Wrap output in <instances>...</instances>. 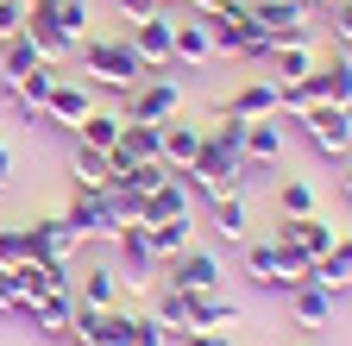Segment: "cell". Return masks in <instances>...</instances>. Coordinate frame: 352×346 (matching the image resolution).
<instances>
[{
  "instance_id": "cell-1",
  "label": "cell",
  "mask_w": 352,
  "mask_h": 346,
  "mask_svg": "<svg viewBox=\"0 0 352 346\" xmlns=\"http://www.w3.org/2000/svg\"><path fill=\"white\" fill-rule=\"evenodd\" d=\"M69 57L82 63V82H95V89H120V95H132V89H139V82L151 76L139 57H132L126 32H120V38H82Z\"/></svg>"
},
{
  "instance_id": "cell-2",
  "label": "cell",
  "mask_w": 352,
  "mask_h": 346,
  "mask_svg": "<svg viewBox=\"0 0 352 346\" xmlns=\"http://www.w3.org/2000/svg\"><path fill=\"white\" fill-rule=\"evenodd\" d=\"M208 32L220 57H271V38L252 19V0H227L220 13H208Z\"/></svg>"
},
{
  "instance_id": "cell-3",
  "label": "cell",
  "mask_w": 352,
  "mask_h": 346,
  "mask_svg": "<svg viewBox=\"0 0 352 346\" xmlns=\"http://www.w3.org/2000/svg\"><path fill=\"white\" fill-rule=\"evenodd\" d=\"M245 177H252V170H245V164H239L233 151H220V145H201V158H195V164L183 170V183H189V189H195L201 202H220V195H233V189H239Z\"/></svg>"
},
{
  "instance_id": "cell-4",
  "label": "cell",
  "mask_w": 352,
  "mask_h": 346,
  "mask_svg": "<svg viewBox=\"0 0 352 346\" xmlns=\"http://www.w3.org/2000/svg\"><path fill=\"white\" fill-rule=\"evenodd\" d=\"M296 126L308 133V145H315L321 158H333V164L352 158V107H327V101H321V107H308Z\"/></svg>"
},
{
  "instance_id": "cell-5",
  "label": "cell",
  "mask_w": 352,
  "mask_h": 346,
  "mask_svg": "<svg viewBox=\"0 0 352 346\" xmlns=\"http://www.w3.org/2000/svg\"><path fill=\"white\" fill-rule=\"evenodd\" d=\"M157 277L170 283V290H183V296H201V290H220V258L214 252H201V246H189V252H176V258H164L157 265Z\"/></svg>"
},
{
  "instance_id": "cell-6",
  "label": "cell",
  "mask_w": 352,
  "mask_h": 346,
  "mask_svg": "<svg viewBox=\"0 0 352 346\" xmlns=\"http://www.w3.org/2000/svg\"><path fill=\"white\" fill-rule=\"evenodd\" d=\"M176 113H183V89L164 82V76H145L139 89L126 95V120H132V126H170Z\"/></svg>"
},
{
  "instance_id": "cell-7",
  "label": "cell",
  "mask_w": 352,
  "mask_h": 346,
  "mask_svg": "<svg viewBox=\"0 0 352 346\" xmlns=\"http://www.w3.org/2000/svg\"><path fill=\"white\" fill-rule=\"evenodd\" d=\"M113 258H120V283H132V290H145L151 277H157V252H151V233L139 227V221H126L120 233H113Z\"/></svg>"
},
{
  "instance_id": "cell-8",
  "label": "cell",
  "mask_w": 352,
  "mask_h": 346,
  "mask_svg": "<svg viewBox=\"0 0 352 346\" xmlns=\"http://www.w3.org/2000/svg\"><path fill=\"white\" fill-rule=\"evenodd\" d=\"M88 113H95V82H82V76H57V89H51V101H44L38 120H51L57 133H76Z\"/></svg>"
},
{
  "instance_id": "cell-9",
  "label": "cell",
  "mask_w": 352,
  "mask_h": 346,
  "mask_svg": "<svg viewBox=\"0 0 352 346\" xmlns=\"http://www.w3.org/2000/svg\"><path fill=\"white\" fill-rule=\"evenodd\" d=\"M126 45H132V57H139V63L157 76L164 63H176V19H170V13H157V19L126 25Z\"/></svg>"
},
{
  "instance_id": "cell-10",
  "label": "cell",
  "mask_w": 352,
  "mask_h": 346,
  "mask_svg": "<svg viewBox=\"0 0 352 346\" xmlns=\"http://www.w3.org/2000/svg\"><path fill=\"white\" fill-rule=\"evenodd\" d=\"M63 227L76 233V246H82V239H113V233H120V214H113L107 195H69Z\"/></svg>"
},
{
  "instance_id": "cell-11",
  "label": "cell",
  "mask_w": 352,
  "mask_h": 346,
  "mask_svg": "<svg viewBox=\"0 0 352 346\" xmlns=\"http://www.w3.org/2000/svg\"><path fill=\"white\" fill-rule=\"evenodd\" d=\"M126 327H132L126 309H88V302H76L69 340H82V346H126Z\"/></svg>"
},
{
  "instance_id": "cell-12",
  "label": "cell",
  "mask_w": 352,
  "mask_h": 346,
  "mask_svg": "<svg viewBox=\"0 0 352 346\" xmlns=\"http://www.w3.org/2000/svg\"><path fill=\"white\" fill-rule=\"evenodd\" d=\"M239 164H245V170H277V164H283V113H271V120H245Z\"/></svg>"
},
{
  "instance_id": "cell-13",
  "label": "cell",
  "mask_w": 352,
  "mask_h": 346,
  "mask_svg": "<svg viewBox=\"0 0 352 346\" xmlns=\"http://www.w3.org/2000/svg\"><path fill=\"white\" fill-rule=\"evenodd\" d=\"M25 38L38 45L44 63H63V57L76 51L69 38H63V25H57V0H32V7H25Z\"/></svg>"
},
{
  "instance_id": "cell-14",
  "label": "cell",
  "mask_w": 352,
  "mask_h": 346,
  "mask_svg": "<svg viewBox=\"0 0 352 346\" xmlns=\"http://www.w3.org/2000/svg\"><path fill=\"white\" fill-rule=\"evenodd\" d=\"M302 82H308V95H315V107H321V101H327V107H352V57H346V51L321 57L315 76H302Z\"/></svg>"
},
{
  "instance_id": "cell-15",
  "label": "cell",
  "mask_w": 352,
  "mask_h": 346,
  "mask_svg": "<svg viewBox=\"0 0 352 346\" xmlns=\"http://www.w3.org/2000/svg\"><path fill=\"white\" fill-rule=\"evenodd\" d=\"M57 63H38V69H25V76H13V82H0V95H7L25 120H38L44 113V101H51V89H57Z\"/></svg>"
},
{
  "instance_id": "cell-16",
  "label": "cell",
  "mask_w": 352,
  "mask_h": 346,
  "mask_svg": "<svg viewBox=\"0 0 352 346\" xmlns=\"http://www.w3.org/2000/svg\"><path fill=\"white\" fill-rule=\"evenodd\" d=\"M252 19L264 25V38H271V45L308 38V7H302V0H252Z\"/></svg>"
},
{
  "instance_id": "cell-17",
  "label": "cell",
  "mask_w": 352,
  "mask_h": 346,
  "mask_svg": "<svg viewBox=\"0 0 352 346\" xmlns=\"http://www.w3.org/2000/svg\"><path fill=\"white\" fill-rule=\"evenodd\" d=\"M19 321L44 340H69V321H76V296H38V302H19Z\"/></svg>"
},
{
  "instance_id": "cell-18",
  "label": "cell",
  "mask_w": 352,
  "mask_h": 346,
  "mask_svg": "<svg viewBox=\"0 0 352 346\" xmlns=\"http://www.w3.org/2000/svg\"><path fill=\"white\" fill-rule=\"evenodd\" d=\"M25 246H32L38 265H69V258L82 252L76 233L63 227V214H51V221H32V227H25Z\"/></svg>"
},
{
  "instance_id": "cell-19",
  "label": "cell",
  "mask_w": 352,
  "mask_h": 346,
  "mask_svg": "<svg viewBox=\"0 0 352 346\" xmlns=\"http://www.w3.org/2000/svg\"><path fill=\"white\" fill-rule=\"evenodd\" d=\"M157 158H164V126H132V120H126L120 145L107 151V164H113V170H132V164H157Z\"/></svg>"
},
{
  "instance_id": "cell-20",
  "label": "cell",
  "mask_w": 352,
  "mask_h": 346,
  "mask_svg": "<svg viewBox=\"0 0 352 346\" xmlns=\"http://www.w3.org/2000/svg\"><path fill=\"white\" fill-rule=\"evenodd\" d=\"M208 227L227 239V246H252V202L233 189V195H220V202H208Z\"/></svg>"
},
{
  "instance_id": "cell-21",
  "label": "cell",
  "mask_w": 352,
  "mask_h": 346,
  "mask_svg": "<svg viewBox=\"0 0 352 346\" xmlns=\"http://www.w3.org/2000/svg\"><path fill=\"white\" fill-rule=\"evenodd\" d=\"M201 145H208V126H195V120H183V113L164 126V164L176 170V177H183V170L201 158Z\"/></svg>"
},
{
  "instance_id": "cell-22",
  "label": "cell",
  "mask_w": 352,
  "mask_h": 346,
  "mask_svg": "<svg viewBox=\"0 0 352 346\" xmlns=\"http://www.w3.org/2000/svg\"><path fill=\"white\" fill-rule=\"evenodd\" d=\"M283 302H289V321L308 327V334H321V327L333 321V290H321V283H296Z\"/></svg>"
},
{
  "instance_id": "cell-23",
  "label": "cell",
  "mask_w": 352,
  "mask_h": 346,
  "mask_svg": "<svg viewBox=\"0 0 352 346\" xmlns=\"http://www.w3.org/2000/svg\"><path fill=\"white\" fill-rule=\"evenodd\" d=\"M214 57H220V51H214L208 19L183 13V19H176V63H183V69H201V63H214Z\"/></svg>"
},
{
  "instance_id": "cell-24",
  "label": "cell",
  "mask_w": 352,
  "mask_h": 346,
  "mask_svg": "<svg viewBox=\"0 0 352 346\" xmlns=\"http://www.w3.org/2000/svg\"><path fill=\"white\" fill-rule=\"evenodd\" d=\"M245 277H252L258 290H271V296H289V277H283V252H277V239L245 246Z\"/></svg>"
},
{
  "instance_id": "cell-25",
  "label": "cell",
  "mask_w": 352,
  "mask_h": 346,
  "mask_svg": "<svg viewBox=\"0 0 352 346\" xmlns=\"http://www.w3.org/2000/svg\"><path fill=\"white\" fill-rule=\"evenodd\" d=\"M120 296H126V283L113 265H88L76 283V302H88V309H120Z\"/></svg>"
},
{
  "instance_id": "cell-26",
  "label": "cell",
  "mask_w": 352,
  "mask_h": 346,
  "mask_svg": "<svg viewBox=\"0 0 352 346\" xmlns=\"http://www.w3.org/2000/svg\"><path fill=\"white\" fill-rule=\"evenodd\" d=\"M176 214H189V183H183V177H170V183H157V189L145 195V208H139V227L176 221Z\"/></svg>"
},
{
  "instance_id": "cell-27",
  "label": "cell",
  "mask_w": 352,
  "mask_h": 346,
  "mask_svg": "<svg viewBox=\"0 0 352 346\" xmlns=\"http://www.w3.org/2000/svg\"><path fill=\"white\" fill-rule=\"evenodd\" d=\"M120 133H126V113H113V107H101V101H95V113L76 126V145H88V151H113V145H120Z\"/></svg>"
},
{
  "instance_id": "cell-28",
  "label": "cell",
  "mask_w": 352,
  "mask_h": 346,
  "mask_svg": "<svg viewBox=\"0 0 352 346\" xmlns=\"http://www.w3.org/2000/svg\"><path fill=\"white\" fill-rule=\"evenodd\" d=\"M107 177H113L107 151H88V145H76V170H69V195H107Z\"/></svg>"
},
{
  "instance_id": "cell-29",
  "label": "cell",
  "mask_w": 352,
  "mask_h": 346,
  "mask_svg": "<svg viewBox=\"0 0 352 346\" xmlns=\"http://www.w3.org/2000/svg\"><path fill=\"white\" fill-rule=\"evenodd\" d=\"M189 327H239V302H233L227 290L189 296Z\"/></svg>"
},
{
  "instance_id": "cell-30",
  "label": "cell",
  "mask_w": 352,
  "mask_h": 346,
  "mask_svg": "<svg viewBox=\"0 0 352 346\" xmlns=\"http://www.w3.org/2000/svg\"><path fill=\"white\" fill-rule=\"evenodd\" d=\"M271 63H277V82H302V76H315L321 51L308 38H289V45H271Z\"/></svg>"
},
{
  "instance_id": "cell-31",
  "label": "cell",
  "mask_w": 352,
  "mask_h": 346,
  "mask_svg": "<svg viewBox=\"0 0 352 346\" xmlns=\"http://www.w3.org/2000/svg\"><path fill=\"white\" fill-rule=\"evenodd\" d=\"M227 113H239V120H271L277 113V82H239L233 101H227Z\"/></svg>"
},
{
  "instance_id": "cell-32",
  "label": "cell",
  "mask_w": 352,
  "mask_h": 346,
  "mask_svg": "<svg viewBox=\"0 0 352 346\" xmlns=\"http://www.w3.org/2000/svg\"><path fill=\"white\" fill-rule=\"evenodd\" d=\"M145 233H151V252H157V265H164V258L189 252V239H195V214H176V221H157V227H145Z\"/></svg>"
},
{
  "instance_id": "cell-33",
  "label": "cell",
  "mask_w": 352,
  "mask_h": 346,
  "mask_svg": "<svg viewBox=\"0 0 352 346\" xmlns=\"http://www.w3.org/2000/svg\"><path fill=\"white\" fill-rule=\"evenodd\" d=\"M151 321H157L170 340H176V334H189V296L164 283V290H157V302H151Z\"/></svg>"
},
{
  "instance_id": "cell-34",
  "label": "cell",
  "mask_w": 352,
  "mask_h": 346,
  "mask_svg": "<svg viewBox=\"0 0 352 346\" xmlns=\"http://www.w3.org/2000/svg\"><path fill=\"white\" fill-rule=\"evenodd\" d=\"M44 57H38V45L19 32V38H7V45H0V82H13V76H25V69H38Z\"/></svg>"
},
{
  "instance_id": "cell-35",
  "label": "cell",
  "mask_w": 352,
  "mask_h": 346,
  "mask_svg": "<svg viewBox=\"0 0 352 346\" xmlns=\"http://www.w3.org/2000/svg\"><path fill=\"white\" fill-rule=\"evenodd\" d=\"M277 214H289V221L315 214V183H308V177H283L277 183Z\"/></svg>"
},
{
  "instance_id": "cell-36",
  "label": "cell",
  "mask_w": 352,
  "mask_h": 346,
  "mask_svg": "<svg viewBox=\"0 0 352 346\" xmlns=\"http://www.w3.org/2000/svg\"><path fill=\"white\" fill-rule=\"evenodd\" d=\"M57 25H63L69 45H82L88 38V0H57Z\"/></svg>"
},
{
  "instance_id": "cell-37",
  "label": "cell",
  "mask_w": 352,
  "mask_h": 346,
  "mask_svg": "<svg viewBox=\"0 0 352 346\" xmlns=\"http://www.w3.org/2000/svg\"><path fill=\"white\" fill-rule=\"evenodd\" d=\"M32 258V246H25V227H0V271H19Z\"/></svg>"
},
{
  "instance_id": "cell-38",
  "label": "cell",
  "mask_w": 352,
  "mask_h": 346,
  "mask_svg": "<svg viewBox=\"0 0 352 346\" xmlns=\"http://www.w3.org/2000/svg\"><path fill=\"white\" fill-rule=\"evenodd\" d=\"M126 346H170V334H164L151 315H132V327H126Z\"/></svg>"
},
{
  "instance_id": "cell-39",
  "label": "cell",
  "mask_w": 352,
  "mask_h": 346,
  "mask_svg": "<svg viewBox=\"0 0 352 346\" xmlns=\"http://www.w3.org/2000/svg\"><path fill=\"white\" fill-rule=\"evenodd\" d=\"M327 13H333V51L352 57V0H340V7H327Z\"/></svg>"
},
{
  "instance_id": "cell-40",
  "label": "cell",
  "mask_w": 352,
  "mask_h": 346,
  "mask_svg": "<svg viewBox=\"0 0 352 346\" xmlns=\"http://www.w3.org/2000/svg\"><path fill=\"white\" fill-rule=\"evenodd\" d=\"M25 32V0H0V45Z\"/></svg>"
},
{
  "instance_id": "cell-41",
  "label": "cell",
  "mask_w": 352,
  "mask_h": 346,
  "mask_svg": "<svg viewBox=\"0 0 352 346\" xmlns=\"http://www.w3.org/2000/svg\"><path fill=\"white\" fill-rule=\"evenodd\" d=\"M113 7H120V19H126V25H139V19H157V13H170L164 0H113Z\"/></svg>"
},
{
  "instance_id": "cell-42",
  "label": "cell",
  "mask_w": 352,
  "mask_h": 346,
  "mask_svg": "<svg viewBox=\"0 0 352 346\" xmlns=\"http://www.w3.org/2000/svg\"><path fill=\"white\" fill-rule=\"evenodd\" d=\"M183 346H233V334L227 327H189V334H176Z\"/></svg>"
},
{
  "instance_id": "cell-43",
  "label": "cell",
  "mask_w": 352,
  "mask_h": 346,
  "mask_svg": "<svg viewBox=\"0 0 352 346\" xmlns=\"http://www.w3.org/2000/svg\"><path fill=\"white\" fill-rule=\"evenodd\" d=\"M19 283H13V271H0V315H19Z\"/></svg>"
},
{
  "instance_id": "cell-44",
  "label": "cell",
  "mask_w": 352,
  "mask_h": 346,
  "mask_svg": "<svg viewBox=\"0 0 352 346\" xmlns=\"http://www.w3.org/2000/svg\"><path fill=\"white\" fill-rule=\"evenodd\" d=\"M7 183H13V145L0 139V189H7Z\"/></svg>"
},
{
  "instance_id": "cell-45",
  "label": "cell",
  "mask_w": 352,
  "mask_h": 346,
  "mask_svg": "<svg viewBox=\"0 0 352 346\" xmlns=\"http://www.w3.org/2000/svg\"><path fill=\"white\" fill-rule=\"evenodd\" d=\"M183 7H189L195 19H208V13H220V7H227V0H183Z\"/></svg>"
},
{
  "instance_id": "cell-46",
  "label": "cell",
  "mask_w": 352,
  "mask_h": 346,
  "mask_svg": "<svg viewBox=\"0 0 352 346\" xmlns=\"http://www.w3.org/2000/svg\"><path fill=\"white\" fill-rule=\"evenodd\" d=\"M333 258H340V265L352 271V233H340V239H333Z\"/></svg>"
},
{
  "instance_id": "cell-47",
  "label": "cell",
  "mask_w": 352,
  "mask_h": 346,
  "mask_svg": "<svg viewBox=\"0 0 352 346\" xmlns=\"http://www.w3.org/2000/svg\"><path fill=\"white\" fill-rule=\"evenodd\" d=\"M346 170H340V195H346V208H352V158H340Z\"/></svg>"
},
{
  "instance_id": "cell-48",
  "label": "cell",
  "mask_w": 352,
  "mask_h": 346,
  "mask_svg": "<svg viewBox=\"0 0 352 346\" xmlns=\"http://www.w3.org/2000/svg\"><path fill=\"white\" fill-rule=\"evenodd\" d=\"M164 7H170V0H164Z\"/></svg>"
},
{
  "instance_id": "cell-49",
  "label": "cell",
  "mask_w": 352,
  "mask_h": 346,
  "mask_svg": "<svg viewBox=\"0 0 352 346\" xmlns=\"http://www.w3.org/2000/svg\"><path fill=\"white\" fill-rule=\"evenodd\" d=\"M25 7H32V0H25Z\"/></svg>"
}]
</instances>
